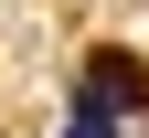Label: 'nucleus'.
Masks as SVG:
<instances>
[{
  "mask_svg": "<svg viewBox=\"0 0 149 138\" xmlns=\"http://www.w3.org/2000/svg\"><path fill=\"white\" fill-rule=\"evenodd\" d=\"M85 85H96V96H107V106H117V117H139V106H149V64H139V53H128V43H107L96 64H85Z\"/></svg>",
  "mask_w": 149,
  "mask_h": 138,
  "instance_id": "f257e3e1",
  "label": "nucleus"
},
{
  "mask_svg": "<svg viewBox=\"0 0 149 138\" xmlns=\"http://www.w3.org/2000/svg\"><path fill=\"white\" fill-rule=\"evenodd\" d=\"M64 138H128V117L107 106L96 85H74V96H64Z\"/></svg>",
  "mask_w": 149,
  "mask_h": 138,
  "instance_id": "f03ea898",
  "label": "nucleus"
}]
</instances>
